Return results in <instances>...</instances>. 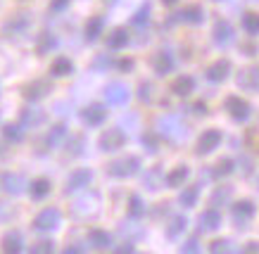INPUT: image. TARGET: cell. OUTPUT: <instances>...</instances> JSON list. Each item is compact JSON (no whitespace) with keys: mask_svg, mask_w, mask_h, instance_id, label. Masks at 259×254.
<instances>
[{"mask_svg":"<svg viewBox=\"0 0 259 254\" xmlns=\"http://www.w3.org/2000/svg\"><path fill=\"white\" fill-rule=\"evenodd\" d=\"M100 26H102V22H100V19H95V24H91V26H88V33H91V38H95V33L100 31Z\"/></svg>","mask_w":259,"mask_h":254,"instance_id":"cell-16","label":"cell"},{"mask_svg":"<svg viewBox=\"0 0 259 254\" xmlns=\"http://www.w3.org/2000/svg\"><path fill=\"white\" fill-rule=\"evenodd\" d=\"M164 3H176V0H164Z\"/></svg>","mask_w":259,"mask_h":254,"instance_id":"cell-19","label":"cell"},{"mask_svg":"<svg viewBox=\"0 0 259 254\" xmlns=\"http://www.w3.org/2000/svg\"><path fill=\"white\" fill-rule=\"evenodd\" d=\"M233 214L236 216H252L254 214V205H252V202H238V205L233 207Z\"/></svg>","mask_w":259,"mask_h":254,"instance_id":"cell-9","label":"cell"},{"mask_svg":"<svg viewBox=\"0 0 259 254\" xmlns=\"http://www.w3.org/2000/svg\"><path fill=\"white\" fill-rule=\"evenodd\" d=\"M171 88L176 95H188V93H193V88H195V81L190 79V76H179V79L174 81Z\"/></svg>","mask_w":259,"mask_h":254,"instance_id":"cell-6","label":"cell"},{"mask_svg":"<svg viewBox=\"0 0 259 254\" xmlns=\"http://www.w3.org/2000/svg\"><path fill=\"white\" fill-rule=\"evenodd\" d=\"M171 57L166 55V53H159L157 55V60H155V67H157V72L159 74H166L169 72V69H171Z\"/></svg>","mask_w":259,"mask_h":254,"instance_id":"cell-7","label":"cell"},{"mask_svg":"<svg viewBox=\"0 0 259 254\" xmlns=\"http://www.w3.org/2000/svg\"><path fill=\"white\" fill-rule=\"evenodd\" d=\"M186 176H188V169H186V167H179L171 176H169V185H181V183L186 181Z\"/></svg>","mask_w":259,"mask_h":254,"instance_id":"cell-10","label":"cell"},{"mask_svg":"<svg viewBox=\"0 0 259 254\" xmlns=\"http://www.w3.org/2000/svg\"><path fill=\"white\" fill-rule=\"evenodd\" d=\"M209 249H212V252H228L231 247H228L226 240H219V242H214V245L209 247Z\"/></svg>","mask_w":259,"mask_h":254,"instance_id":"cell-15","label":"cell"},{"mask_svg":"<svg viewBox=\"0 0 259 254\" xmlns=\"http://www.w3.org/2000/svg\"><path fill=\"white\" fill-rule=\"evenodd\" d=\"M183 226H186V219H183V216H176V219H174V223H171V228H169V235H179L181 230H183Z\"/></svg>","mask_w":259,"mask_h":254,"instance_id":"cell-13","label":"cell"},{"mask_svg":"<svg viewBox=\"0 0 259 254\" xmlns=\"http://www.w3.org/2000/svg\"><path fill=\"white\" fill-rule=\"evenodd\" d=\"M228 72H231V64L226 62V60H221V62H217V64H212L209 69H207V79L209 81H224L228 76Z\"/></svg>","mask_w":259,"mask_h":254,"instance_id":"cell-4","label":"cell"},{"mask_svg":"<svg viewBox=\"0 0 259 254\" xmlns=\"http://www.w3.org/2000/svg\"><path fill=\"white\" fill-rule=\"evenodd\" d=\"M226 107H228L231 117H233L236 121H245L247 117H250V105L245 103V100H240V97H228Z\"/></svg>","mask_w":259,"mask_h":254,"instance_id":"cell-1","label":"cell"},{"mask_svg":"<svg viewBox=\"0 0 259 254\" xmlns=\"http://www.w3.org/2000/svg\"><path fill=\"white\" fill-rule=\"evenodd\" d=\"M183 249H186V252H197V242H195V240H190V242L183 247Z\"/></svg>","mask_w":259,"mask_h":254,"instance_id":"cell-18","label":"cell"},{"mask_svg":"<svg viewBox=\"0 0 259 254\" xmlns=\"http://www.w3.org/2000/svg\"><path fill=\"white\" fill-rule=\"evenodd\" d=\"M114 36H117V38H114V40H110V45H124V43H126V36H124V31L114 33Z\"/></svg>","mask_w":259,"mask_h":254,"instance_id":"cell-17","label":"cell"},{"mask_svg":"<svg viewBox=\"0 0 259 254\" xmlns=\"http://www.w3.org/2000/svg\"><path fill=\"white\" fill-rule=\"evenodd\" d=\"M243 24H245V31L247 33H259V15H245L243 19Z\"/></svg>","mask_w":259,"mask_h":254,"instance_id":"cell-8","label":"cell"},{"mask_svg":"<svg viewBox=\"0 0 259 254\" xmlns=\"http://www.w3.org/2000/svg\"><path fill=\"white\" fill-rule=\"evenodd\" d=\"M231 169H233V162H231V159H224L219 167H217V171H214V174H217V176H226V174H231Z\"/></svg>","mask_w":259,"mask_h":254,"instance_id":"cell-14","label":"cell"},{"mask_svg":"<svg viewBox=\"0 0 259 254\" xmlns=\"http://www.w3.org/2000/svg\"><path fill=\"white\" fill-rule=\"evenodd\" d=\"M202 12H200V8H190V10H186V12H183V19H186V22H193V24H197V22H200V19H202Z\"/></svg>","mask_w":259,"mask_h":254,"instance_id":"cell-12","label":"cell"},{"mask_svg":"<svg viewBox=\"0 0 259 254\" xmlns=\"http://www.w3.org/2000/svg\"><path fill=\"white\" fill-rule=\"evenodd\" d=\"M233 26L228 24V22H217V26H214V40L219 43V45H226V43H231L233 40Z\"/></svg>","mask_w":259,"mask_h":254,"instance_id":"cell-3","label":"cell"},{"mask_svg":"<svg viewBox=\"0 0 259 254\" xmlns=\"http://www.w3.org/2000/svg\"><path fill=\"white\" fill-rule=\"evenodd\" d=\"M219 223H221V216L214 209H209V212H204L200 216V230H214V228H219Z\"/></svg>","mask_w":259,"mask_h":254,"instance_id":"cell-5","label":"cell"},{"mask_svg":"<svg viewBox=\"0 0 259 254\" xmlns=\"http://www.w3.org/2000/svg\"><path fill=\"white\" fill-rule=\"evenodd\" d=\"M181 202H183L186 207H193V205H195V202H197V188H188V190L181 195Z\"/></svg>","mask_w":259,"mask_h":254,"instance_id":"cell-11","label":"cell"},{"mask_svg":"<svg viewBox=\"0 0 259 254\" xmlns=\"http://www.w3.org/2000/svg\"><path fill=\"white\" fill-rule=\"evenodd\" d=\"M219 143H221L219 131H207V133L200 138V143H197V152H200V155H207V152H212Z\"/></svg>","mask_w":259,"mask_h":254,"instance_id":"cell-2","label":"cell"}]
</instances>
